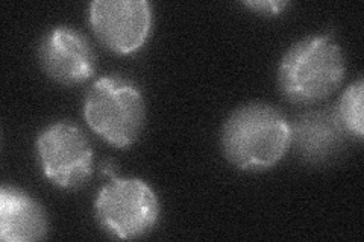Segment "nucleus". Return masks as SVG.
<instances>
[{
	"mask_svg": "<svg viewBox=\"0 0 364 242\" xmlns=\"http://www.w3.org/2000/svg\"><path fill=\"white\" fill-rule=\"evenodd\" d=\"M291 145L289 120L266 103L235 109L222 131V148L230 163L245 171L275 167Z\"/></svg>",
	"mask_w": 364,
	"mask_h": 242,
	"instance_id": "f257e3e1",
	"label": "nucleus"
},
{
	"mask_svg": "<svg viewBox=\"0 0 364 242\" xmlns=\"http://www.w3.org/2000/svg\"><path fill=\"white\" fill-rule=\"evenodd\" d=\"M346 61L328 35L304 38L284 55L278 70L282 96L296 105H313L331 96L343 82Z\"/></svg>",
	"mask_w": 364,
	"mask_h": 242,
	"instance_id": "f03ea898",
	"label": "nucleus"
},
{
	"mask_svg": "<svg viewBox=\"0 0 364 242\" xmlns=\"http://www.w3.org/2000/svg\"><path fill=\"white\" fill-rule=\"evenodd\" d=\"M144 115L139 88L119 76L96 80L84 101V119L90 129L117 148H128L136 141Z\"/></svg>",
	"mask_w": 364,
	"mask_h": 242,
	"instance_id": "7ed1b4c3",
	"label": "nucleus"
},
{
	"mask_svg": "<svg viewBox=\"0 0 364 242\" xmlns=\"http://www.w3.org/2000/svg\"><path fill=\"white\" fill-rule=\"evenodd\" d=\"M102 229L114 238L135 239L149 233L159 218L154 189L140 179H112L95 203Z\"/></svg>",
	"mask_w": 364,
	"mask_h": 242,
	"instance_id": "20e7f679",
	"label": "nucleus"
},
{
	"mask_svg": "<svg viewBox=\"0 0 364 242\" xmlns=\"http://www.w3.org/2000/svg\"><path fill=\"white\" fill-rule=\"evenodd\" d=\"M44 176L64 189L82 187L93 172V150L82 131L70 123L46 128L37 141Z\"/></svg>",
	"mask_w": 364,
	"mask_h": 242,
	"instance_id": "39448f33",
	"label": "nucleus"
},
{
	"mask_svg": "<svg viewBox=\"0 0 364 242\" xmlns=\"http://www.w3.org/2000/svg\"><path fill=\"white\" fill-rule=\"evenodd\" d=\"M90 23L107 49L129 55L149 37L152 8L146 0H96L90 6Z\"/></svg>",
	"mask_w": 364,
	"mask_h": 242,
	"instance_id": "423d86ee",
	"label": "nucleus"
},
{
	"mask_svg": "<svg viewBox=\"0 0 364 242\" xmlns=\"http://www.w3.org/2000/svg\"><path fill=\"white\" fill-rule=\"evenodd\" d=\"M40 62L50 79L61 85H79L95 75L96 57L82 33L55 28L40 44Z\"/></svg>",
	"mask_w": 364,
	"mask_h": 242,
	"instance_id": "0eeeda50",
	"label": "nucleus"
},
{
	"mask_svg": "<svg viewBox=\"0 0 364 242\" xmlns=\"http://www.w3.org/2000/svg\"><path fill=\"white\" fill-rule=\"evenodd\" d=\"M290 128L296 152L310 164H325L337 158L343 153L350 138L334 109L302 114Z\"/></svg>",
	"mask_w": 364,
	"mask_h": 242,
	"instance_id": "6e6552de",
	"label": "nucleus"
},
{
	"mask_svg": "<svg viewBox=\"0 0 364 242\" xmlns=\"http://www.w3.org/2000/svg\"><path fill=\"white\" fill-rule=\"evenodd\" d=\"M48 233L43 207L26 192L2 187L0 191V239L4 242L40 241Z\"/></svg>",
	"mask_w": 364,
	"mask_h": 242,
	"instance_id": "1a4fd4ad",
	"label": "nucleus"
},
{
	"mask_svg": "<svg viewBox=\"0 0 364 242\" xmlns=\"http://www.w3.org/2000/svg\"><path fill=\"white\" fill-rule=\"evenodd\" d=\"M340 124L349 133L350 138L363 140L364 121H363V80L348 87L341 96L337 108L334 109Z\"/></svg>",
	"mask_w": 364,
	"mask_h": 242,
	"instance_id": "9d476101",
	"label": "nucleus"
},
{
	"mask_svg": "<svg viewBox=\"0 0 364 242\" xmlns=\"http://www.w3.org/2000/svg\"><path fill=\"white\" fill-rule=\"evenodd\" d=\"M246 6L252 8L257 11L258 14H264V16H277L281 11L287 6L286 2H273V0H269V2H247Z\"/></svg>",
	"mask_w": 364,
	"mask_h": 242,
	"instance_id": "9b49d317",
	"label": "nucleus"
}]
</instances>
